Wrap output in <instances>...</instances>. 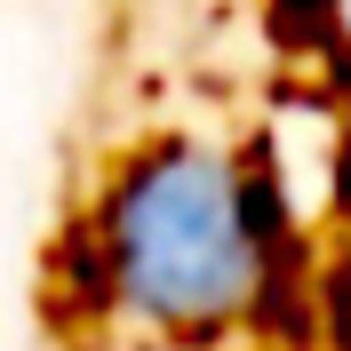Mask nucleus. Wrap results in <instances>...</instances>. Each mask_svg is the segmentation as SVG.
Masks as SVG:
<instances>
[{"label": "nucleus", "instance_id": "obj_1", "mask_svg": "<svg viewBox=\"0 0 351 351\" xmlns=\"http://www.w3.org/2000/svg\"><path fill=\"white\" fill-rule=\"evenodd\" d=\"M96 256H104L112 304L136 311L160 335H216L263 295V192L223 144L176 136L120 168L104 216H96Z\"/></svg>", "mask_w": 351, "mask_h": 351}]
</instances>
